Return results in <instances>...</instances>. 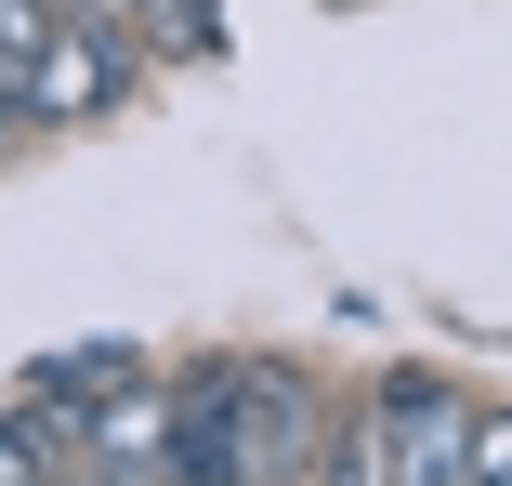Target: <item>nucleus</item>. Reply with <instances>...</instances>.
I'll return each instance as SVG.
<instances>
[{"instance_id": "f257e3e1", "label": "nucleus", "mask_w": 512, "mask_h": 486, "mask_svg": "<svg viewBox=\"0 0 512 486\" xmlns=\"http://www.w3.org/2000/svg\"><path fill=\"white\" fill-rule=\"evenodd\" d=\"M368 447H381V486H460L473 408L447 395L434 368H381V381H368Z\"/></svg>"}, {"instance_id": "f03ea898", "label": "nucleus", "mask_w": 512, "mask_h": 486, "mask_svg": "<svg viewBox=\"0 0 512 486\" xmlns=\"http://www.w3.org/2000/svg\"><path fill=\"white\" fill-rule=\"evenodd\" d=\"M224 408H237L250 486H289V473L329 460V408H316V381H302L289 355H237V368H224Z\"/></svg>"}, {"instance_id": "7ed1b4c3", "label": "nucleus", "mask_w": 512, "mask_h": 486, "mask_svg": "<svg viewBox=\"0 0 512 486\" xmlns=\"http://www.w3.org/2000/svg\"><path fill=\"white\" fill-rule=\"evenodd\" d=\"M119 92H132V40H119L106 14H66V27L40 40V66H27V119L66 132V119H106Z\"/></svg>"}, {"instance_id": "20e7f679", "label": "nucleus", "mask_w": 512, "mask_h": 486, "mask_svg": "<svg viewBox=\"0 0 512 486\" xmlns=\"http://www.w3.org/2000/svg\"><path fill=\"white\" fill-rule=\"evenodd\" d=\"M119 381H145V342H53V355H27V368H14V408H40V421L79 447V421L106 408Z\"/></svg>"}, {"instance_id": "39448f33", "label": "nucleus", "mask_w": 512, "mask_h": 486, "mask_svg": "<svg viewBox=\"0 0 512 486\" xmlns=\"http://www.w3.org/2000/svg\"><path fill=\"white\" fill-rule=\"evenodd\" d=\"M171 486H250L237 460V408H224V368H197L171 395Z\"/></svg>"}, {"instance_id": "423d86ee", "label": "nucleus", "mask_w": 512, "mask_h": 486, "mask_svg": "<svg viewBox=\"0 0 512 486\" xmlns=\"http://www.w3.org/2000/svg\"><path fill=\"white\" fill-rule=\"evenodd\" d=\"M53 447H66V434H53L40 408H0V486H53Z\"/></svg>"}, {"instance_id": "0eeeda50", "label": "nucleus", "mask_w": 512, "mask_h": 486, "mask_svg": "<svg viewBox=\"0 0 512 486\" xmlns=\"http://www.w3.org/2000/svg\"><path fill=\"white\" fill-rule=\"evenodd\" d=\"M66 14L53 0H0V79H14V106H27V66H40V40H53Z\"/></svg>"}, {"instance_id": "6e6552de", "label": "nucleus", "mask_w": 512, "mask_h": 486, "mask_svg": "<svg viewBox=\"0 0 512 486\" xmlns=\"http://www.w3.org/2000/svg\"><path fill=\"white\" fill-rule=\"evenodd\" d=\"M460 486H512V408H486V421H473V460H460Z\"/></svg>"}, {"instance_id": "1a4fd4ad", "label": "nucleus", "mask_w": 512, "mask_h": 486, "mask_svg": "<svg viewBox=\"0 0 512 486\" xmlns=\"http://www.w3.org/2000/svg\"><path fill=\"white\" fill-rule=\"evenodd\" d=\"M316 486H381V447H368V421H355V434H329V460H316Z\"/></svg>"}, {"instance_id": "9d476101", "label": "nucleus", "mask_w": 512, "mask_h": 486, "mask_svg": "<svg viewBox=\"0 0 512 486\" xmlns=\"http://www.w3.org/2000/svg\"><path fill=\"white\" fill-rule=\"evenodd\" d=\"M27 132H40V119H27V106H14V79H0V158H14V145H27Z\"/></svg>"}, {"instance_id": "9b49d317", "label": "nucleus", "mask_w": 512, "mask_h": 486, "mask_svg": "<svg viewBox=\"0 0 512 486\" xmlns=\"http://www.w3.org/2000/svg\"><path fill=\"white\" fill-rule=\"evenodd\" d=\"M53 486H119V473H106V460H92V447H79V460H53Z\"/></svg>"}, {"instance_id": "f8f14e48", "label": "nucleus", "mask_w": 512, "mask_h": 486, "mask_svg": "<svg viewBox=\"0 0 512 486\" xmlns=\"http://www.w3.org/2000/svg\"><path fill=\"white\" fill-rule=\"evenodd\" d=\"M53 14H106V27H119V0H53Z\"/></svg>"}, {"instance_id": "ddd939ff", "label": "nucleus", "mask_w": 512, "mask_h": 486, "mask_svg": "<svg viewBox=\"0 0 512 486\" xmlns=\"http://www.w3.org/2000/svg\"><path fill=\"white\" fill-rule=\"evenodd\" d=\"M197 14H224V0H197Z\"/></svg>"}]
</instances>
